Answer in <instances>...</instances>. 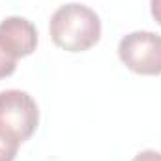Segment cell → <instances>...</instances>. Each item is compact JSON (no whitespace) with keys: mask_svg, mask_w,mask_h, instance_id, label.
I'll use <instances>...</instances> for the list:
<instances>
[{"mask_svg":"<svg viewBox=\"0 0 161 161\" xmlns=\"http://www.w3.org/2000/svg\"><path fill=\"white\" fill-rule=\"evenodd\" d=\"M51 38L54 45L68 53H82L101 38V21L97 13L84 4H64L51 17Z\"/></svg>","mask_w":161,"mask_h":161,"instance_id":"6da1fadb","label":"cell"},{"mask_svg":"<svg viewBox=\"0 0 161 161\" xmlns=\"http://www.w3.org/2000/svg\"><path fill=\"white\" fill-rule=\"evenodd\" d=\"M40 122L34 97L23 90L0 92V135L17 144L28 141Z\"/></svg>","mask_w":161,"mask_h":161,"instance_id":"7a4b0ae2","label":"cell"},{"mask_svg":"<svg viewBox=\"0 0 161 161\" xmlns=\"http://www.w3.org/2000/svg\"><path fill=\"white\" fill-rule=\"evenodd\" d=\"M122 64L139 75H161V36L137 30L118 43Z\"/></svg>","mask_w":161,"mask_h":161,"instance_id":"3957f363","label":"cell"},{"mask_svg":"<svg viewBox=\"0 0 161 161\" xmlns=\"http://www.w3.org/2000/svg\"><path fill=\"white\" fill-rule=\"evenodd\" d=\"M38 30L25 17H6L0 23V47L15 60L36 51Z\"/></svg>","mask_w":161,"mask_h":161,"instance_id":"277c9868","label":"cell"},{"mask_svg":"<svg viewBox=\"0 0 161 161\" xmlns=\"http://www.w3.org/2000/svg\"><path fill=\"white\" fill-rule=\"evenodd\" d=\"M19 144L13 141H8L6 137L0 135V161H13L17 156Z\"/></svg>","mask_w":161,"mask_h":161,"instance_id":"5b68a950","label":"cell"},{"mask_svg":"<svg viewBox=\"0 0 161 161\" xmlns=\"http://www.w3.org/2000/svg\"><path fill=\"white\" fill-rule=\"evenodd\" d=\"M17 68V60L13 56H9L2 47H0V79L9 77Z\"/></svg>","mask_w":161,"mask_h":161,"instance_id":"8992f818","label":"cell"},{"mask_svg":"<svg viewBox=\"0 0 161 161\" xmlns=\"http://www.w3.org/2000/svg\"><path fill=\"white\" fill-rule=\"evenodd\" d=\"M133 161H161V154L156 150H144V152L137 154Z\"/></svg>","mask_w":161,"mask_h":161,"instance_id":"52a82bcc","label":"cell"},{"mask_svg":"<svg viewBox=\"0 0 161 161\" xmlns=\"http://www.w3.org/2000/svg\"><path fill=\"white\" fill-rule=\"evenodd\" d=\"M150 11H152V17L156 19V23L161 25V0H150Z\"/></svg>","mask_w":161,"mask_h":161,"instance_id":"ba28073f","label":"cell"}]
</instances>
